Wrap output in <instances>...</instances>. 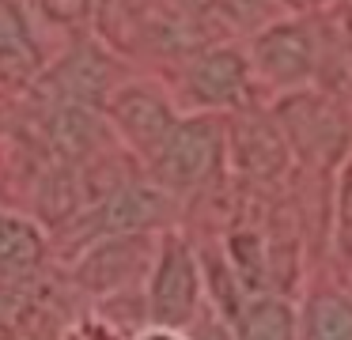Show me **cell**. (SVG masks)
I'll return each instance as SVG.
<instances>
[{
    "instance_id": "obj_15",
    "label": "cell",
    "mask_w": 352,
    "mask_h": 340,
    "mask_svg": "<svg viewBox=\"0 0 352 340\" xmlns=\"http://www.w3.org/2000/svg\"><path fill=\"white\" fill-rule=\"evenodd\" d=\"M34 12L50 19L54 27L80 30L95 19V0H34Z\"/></svg>"
},
{
    "instance_id": "obj_3",
    "label": "cell",
    "mask_w": 352,
    "mask_h": 340,
    "mask_svg": "<svg viewBox=\"0 0 352 340\" xmlns=\"http://www.w3.org/2000/svg\"><path fill=\"white\" fill-rule=\"evenodd\" d=\"M246 60H250L254 83H265V87L284 91V95L303 91L318 76V60H322L318 34L299 15L273 19L261 30H254Z\"/></svg>"
},
{
    "instance_id": "obj_5",
    "label": "cell",
    "mask_w": 352,
    "mask_h": 340,
    "mask_svg": "<svg viewBox=\"0 0 352 340\" xmlns=\"http://www.w3.org/2000/svg\"><path fill=\"white\" fill-rule=\"evenodd\" d=\"M178 117H182V110H178L175 98H170L155 80L118 83L107 95V102H102V121H107V128L140 159V163L152 159V151L163 144V136L175 128Z\"/></svg>"
},
{
    "instance_id": "obj_8",
    "label": "cell",
    "mask_w": 352,
    "mask_h": 340,
    "mask_svg": "<svg viewBox=\"0 0 352 340\" xmlns=\"http://www.w3.org/2000/svg\"><path fill=\"white\" fill-rule=\"evenodd\" d=\"M223 140H228L231 166L243 178L269 181L288 166V140L280 125L269 113H258L254 106L231 113V121L223 125Z\"/></svg>"
},
{
    "instance_id": "obj_11",
    "label": "cell",
    "mask_w": 352,
    "mask_h": 340,
    "mask_svg": "<svg viewBox=\"0 0 352 340\" xmlns=\"http://www.w3.org/2000/svg\"><path fill=\"white\" fill-rule=\"evenodd\" d=\"M46 257V231L19 212H0V276H23Z\"/></svg>"
},
{
    "instance_id": "obj_9",
    "label": "cell",
    "mask_w": 352,
    "mask_h": 340,
    "mask_svg": "<svg viewBox=\"0 0 352 340\" xmlns=\"http://www.w3.org/2000/svg\"><path fill=\"white\" fill-rule=\"evenodd\" d=\"M38 87L54 91V102H76V106L102 113V102H107V95L118 83H110V57L84 42L65 53L57 65L42 68Z\"/></svg>"
},
{
    "instance_id": "obj_14",
    "label": "cell",
    "mask_w": 352,
    "mask_h": 340,
    "mask_svg": "<svg viewBox=\"0 0 352 340\" xmlns=\"http://www.w3.org/2000/svg\"><path fill=\"white\" fill-rule=\"evenodd\" d=\"M228 264L231 272H235V280L243 284V291L250 295H261V287H265V276H269V257L265 249H261V238L254 231H246V227H239V231L228 234Z\"/></svg>"
},
{
    "instance_id": "obj_19",
    "label": "cell",
    "mask_w": 352,
    "mask_h": 340,
    "mask_svg": "<svg viewBox=\"0 0 352 340\" xmlns=\"http://www.w3.org/2000/svg\"><path fill=\"white\" fill-rule=\"evenodd\" d=\"M178 8H182L186 15H205L216 8V0H178Z\"/></svg>"
},
{
    "instance_id": "obj_13",
    "label": "cell",
    "mask_w": 352,
    "mask_h": 340,
    "mask_svg": "<svg viewBox=\"0 0 352 340\" xmlns=\"http://www.w3.org/2000/svg\"><path fill=\"white\" fill-rule=\"evenodd\" d=\"M231 332L235 340H296V310L273 295H254Z\"/></svg>"
},
{
    "instance_id": "obj_20",
    "label": "cell",
    "mask_w": 352,
    "mask_h": 340,
    "mask_svg": "<svg viewBox=\"0 0 352 340\" xmlns=\"http://www.w3.org/2000/svg\"><path fill=\"white\" fill-rule=\"evenodd\" d=\"M284 8L292 12H311V8H322V4H333V0H280Z\"/></svg>"
},
{
    "instance_id": "obj_16",
    "label": "cell",
    "mask_w": 352,
    "mask_h": 340,
    "mask_svg": "<svg viewBox=\"0 0 352 340\" xmlns=\"http://www.w3.org/2000/svg\"><path fill=\"white\" fill-rule=\"evenodd\" d=\"M216 8H223L243 27L261 30L265 23H273V8H284V4L280 0H216Z\"/></svg>"
},
{
    "instance_id": "obj_4",
    "label": "cell",
    "mask_w": 352,
    "mask_h": 340,
    "mask_svg": "<svg viewBox=\"0 0 352 340\" xmlns=\"http://www.w3.org/2000/svg\"><path fill=\"white\" fill-rule=\"evenodd\" d=\"M170 208L175 196L163 193L155 181H122L87 208H80L72 216V227L80 231V249H84L107 234H155L170 219Z\"/></svg>"
},
{
    "instance_id": "obj_2",
    "label": "cell",
    "mask_w": 352,
    "mask_h": 340,
    "mask_svg": "<svg viewBox=\"0 0 352 340\" xmlns=\"http://www.w3.org/2000/svg\"><path fill=\"white\" fill-rule=\"evenodd\" d=\"M201 261L197 249L182 238V234L167 231L155 242V257L152 269L144 276V314L148 325H160V329H186L193 325L201 310Z\"/></svg>"
},
{
    "instance_id": "obj_12",
    "label": "cell",
    "mask_w": 352,
    "mask_h": 340,
    "mask_svg": "<svg viewBox=\"0 0 352 340\" xmlns=\"http://www.w3.org/2000/svg\"><path fill=\"white\" fill-rule=\"evenodd\" d=\"M296 340H352V295L314 291L296 321Z\"/></svg>"
},
{
    "instance_id": "obj_7",
    "label": "cell",
    "mask_w": 352,
    "mask_h": 340,
    "mask_svg": "<svg viewBox=\"0 0 352 340\" xmlns=\"http://www.w3.org/2000/svg\"><path fill=\"white\" fill-rule=\"evenodd\" d=\"M155 242L152 234H107L95 238L91 246H84L72 261V280L91 295H122L129 291L137 280L148 276L155 257Z\"/></svg>"
},
{
    "instance_id": "obj_18",
    "label": "cell",
    "mask_w": 352,
    "mask_h": 340,
    "mask_svg": "<svg viewBox=\"0 0 352 340\" xmlns=\"http://www.w3.org/2000/svg\"><path fill=\"white\" fill-rule=\"evenodd\" d=\"M129 340H190V337H182V329H160V325H148V329L133 332Z\"/></svg>"
},
{
    "instance_id": "obj_10",
    "label": "cell",
    "mask_w": 352,
    "mask_h": 340,
    "mask_svg": "<svg viewBox=\"0 0 352 340\" xmlns=\"http://www.w3.org/2000/svg\"><path fill=\"white\" fill-rule=\"evenodd\" d=\"M102 128H107L102 113L87 110V106H76V102H54V113L46 121V136L65 163H84L99 148Z\"/></svg>"
},
{
    "instance_id": "obj_6",
    "label": "cell",
    "mask_w": 352,
    "mask_h": 340,
    "mask_svg": "<svg viewBox=\"0 0 352 340\" xmlns=\"http://www.w3.org/2000/svg\"><path fill=\"white\" fill-rule=\"evenodd\" d=\"M182 95L193 113H235L254 106V72L239 45H205L182 68Z\"/></svg>"
},
{
    "instance_id": "obj_1",
    "label": "cell",
    "mask_w": 352,
    "mask_h": 340,
    "mask_svg": "<svg viewBox=\"0 0 352 340\" xmlns=\"http://www.w3.org/2000/svg\"><path fill=\"white\" fill-rule=\"evenodd\" d=\"M223 159H228V140H223L220 113H182L144 166L148 181H155L170 196H182L205 189L220 174Z\"/></svg>"
},
{
    "instance_id": "obj_17",
    "label": "cell",
    "mask_w": 352,
    "mask_h": 340,
    "mask_svg": "<svg viewBox=\"0 0 352 340\" xmlns=\"http://www.w3.org/2000/svg\"><path fill=\"white\" fill-rule=\"evenodd\" d=\"M65 340H122V337L107 325V317H84L65 332Z\"/></svg>"
}]
</instances>
